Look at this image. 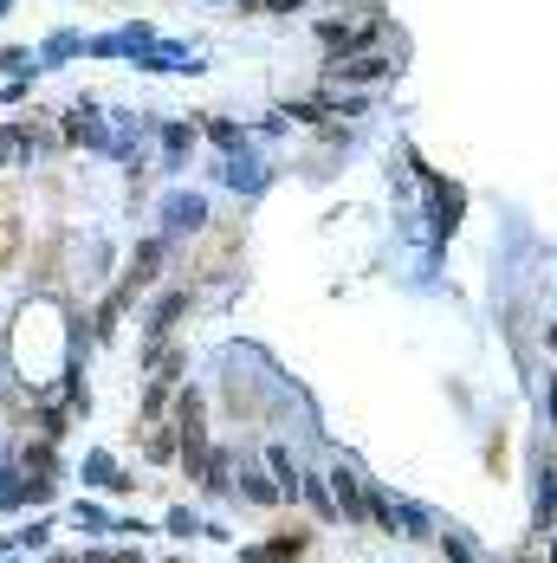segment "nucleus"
Here are the masks:
<instances>
[{
	"label": "nucleus",
	"mask_w": 557,
	"mask_h": 563,
	"mask_svg": "<svg viewBox=\"0 0 557 563\" xmlns=\"http://www.w3.org/2000/svg\"><path fill=\"white\" fill-rule=\"evenodd\" d=\"M201 221H208V201H201V195H169V201H162V227H169V233L201 227Z\"/></svg>",
	"instance_id": "nucleus-2"
},
{
	"label": "nucleus",
	"mask_w": 557,
	"mask_h": 563,
	"mask_svg": "<svg viewBox=\"0 0 557 563\" xmlns=\"http://www.w3.org/2000/svg\"><path fill=\"white\" fill-rule=\"evenodd\" d=\"M331 499H337V512H344V525H357V518H363V492H357V473H350V466H337V473H331Z\"/></svg>",
	"instance_id": "nucleus-4"
},
{
	"label": "nucleus",
	"mask_w": 557,
	"mask_h": 563,
	"mask_svg": "<svg viewBox=\"0 0 557 563\" xmlns=\"http://www.w3.org/2000/svg\"><path fill=\"white\" fill-rule=\"evenodd\" d=\"M0 512H7V486H0Z\"/></svg>",
	"instance_id": "nucleus-18"
},
{
	"label": "nucleus",
	"mask_w": 557,
	"mask_h": 563,
	"mask_svg": "<svg viewBox=\"0 0 557 563\" xmlns=\"http://www.w3.org/2000/svg\"><path fill=\"white\" fill-rule=\"evenodd\" d=\"M46 538H52V518H33V525H20V531H13V544H20V551H39Z\"/></svg>",
	"instance_id": "nucleus-10"
},
{
	"label": "nucleus",
	"mask_w": 557,
	"mask_h": 563,
	"mask_svg": "<svg viewBox=\"0 0 557 563\" xmlns=\"http://www.w3.org/2000/svg\"><path fill=\"white\" fill-rule=\"evenodd\" d=\"M33 59H39V52H26V46H7V52H0V65H7L13 78H26V72H33Z\"/></svg>",
	"instance_id": "nucleus-12"
},
{
	"label": "nucleus",
	"mask_w": 557,
	"mask_h": 563,
	"mask_svg": "<svg viewBox=\"0 0 557 563\" xmlns=\"http://www.w3.org/2000/svg\"><path fill=\"white\" fill-rule=\"evenodd\" d=\"M188 149H195V130L188 123H162V169H182Z\"/></svg>",
	"instance_id": "nucleus-5"
},
{
	"label": "nucleus",
	"mask_w": 557,
	"mask_h": 563,
	"mask_svg": "<svg viewBox=\"0 0 557 563\" xmlns=\"http://www.w3.org/2000/svg\"><path fill=\"white\" fill-rule=\"evenodd\" d=\"M72 525H78V531H117V518H111V512H104V505H91V499H78V505H72Z\"/></svg>",
	"instance_id": "nucleus-8"
},
{
	"label": "nucleus",
	"mask_w": 557,
	"mask_h": 563,
	"mask_svg": "<svg viewBox=\"0 0 557 563\" xmlns=\"http://www.w3.org/2000/svg\"><path fill=\"white\" fill-rule=\"evenodd\" d=\"M240 492H247V499H260V505L279 499V486H273V479H260V473H240Z\"/></svg>",
	"instance_id": "nucleus-11"
},
{
	"label": "nucleus",
	"mask_w": 557,
	"mask_h": 563,
	"mask_svg": "<svg viewBox=\"0 0 557 563\" xmlns=\"http://www.w3.org/2000/svg\"><path fill=\"white\" fill-rule=\"evenodd\" d=\"M65 143L78 149H111V130H104V111L91 98H78L72 111H65Z\"/></svg>",
	"instance_id": "nucleus-1"
},
{
	"label": "nucleus",
	"mask_w": 557,
	"mask_h": 563,
	"mask_svg": "<svg viewBox=\"0 0 557 563\" xmlns=\"http://www.w3.org/2000/svg\"><path fill=\"white\" fill-rule=\"evenodd\" d=\"M169 531H175V538H195L201 518H195V512H169Z\"/></svg>",
	"instance_id": "nucleus-15"
},
{
	"label": "nucleus",
	"mask_w": 557,
	"mask_h": 563,
	"mask_svg": "<svg viewBox=\"0 0 557 563\" xmlns=\"http://www.w3.org/2000/svg\"><path fill=\"white\" fill-rule=\"evenodd\" d=\"M65 434V408H46V415H39V441H59Z\"/></svg>",
	"instance_id": "nucleus-13"
},
{
	"label": "nucleus",
	"mask_w": 557,
	"mask_h": 563,
	"mask_svg": "<svg viewBox=\"0 0 557 563\" xmlns=\"http://www.w3.org/2000/svg\"><path fill=\"white\" fill-rule=\"evenodd\" d=\"M208 136H214V143H227V149L240 143V130H234V123H227V117H214V123H208Z\"/></svg>",
	"instance_id": "nucleus-16"
},
{
	"label": "nucleus",
	"mask_w": 557,
	"mask_h": 563,
	"mask_svg": "<svg viewBox=\"0 0 557 563\" xmlns=\"http://www.w3.org/2000/svg\"><path fill=\"white\" fill-rule=\"evenodd\" d=\"M78 563H143V551H85Z\"/></svg>",
	"instance_id": "nucleus-14"
},
{
	"label": "nucleus",
	"mask_w": 557,
	"mask_h": 563,
	"mask_svg": "<svg viewBox=\"0 0 557 563\" xmlns=\"http://www.w3.org/2000/svg\"><path fill=\"white\" fill-rule=\"evenodd\" d=\"M78 473H85V486H104V492H124L130 486V473H117L111 453H85V466H78Z\"/></svg>",
	"instance_id": "nucleus-3"
},
{
	"label": "nucleus",
	"mask_w": 557,
	"mask_h": 563,
	"mask_svg": "<svg viewBox=\"0 0 557 563\" xmlns=\"http://www.w3.org/2000/svg\"><path fill=\"white\" fill-rule=\"evenodd\" d=\"M156 272H162V240H143L137 246V259H130V292H137V285H149V279H156Z\"/></svg>",
	"instance_id": "nucleus-6"
},
{
	"label": "nucleus",
	"mask_w": 557,
	"mask_h": 563,
	"mask_svg": "<svg viewBox=\"0 0 557 563\" xmlns=\"http://www.w3.org/2000/svg\"><path fill=\"white\" fill-rule=\"evenodd\" d=\"M175 318H182V292H169V298H162V305H156V318H149V337H162V331H169Z\"/></svg>",
	"instance_id": "nucleus-9"
},
{
	"label": "nucleus",
	"mask_w": 557,
	"mask_h": 563,
	"mask_svg": "<svg viewBox=\"0 0 557 563\" xmlns=\"http://www.w3.org/2000/svg\"><path fill=\"white\" fill-rule=\"evenodd\" d=\"M72 52H85V33H72V26H59V33L39 46V65H65Z\"/></svg>",
	"instance_id": "nucleus-7"
},
{
	"label": "nucleus",
	"mask_w": 557,
	"mask_h": 563,
	"mask_svg": "<svg viewBox=\"0 0 557 563\" xmlns=\"http://www.w3.org/2000/svg\"><path fill=\"white\" fill-rule=\"evenodd\" d=\"M7 13H13V0H0V20H7Z\"/></svg>",
	"instance_id": "nucleus-17"
}]
</instances>
